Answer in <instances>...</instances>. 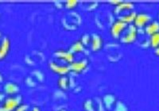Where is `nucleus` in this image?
<instances>
[{
  "label": "nucleus",
  "instance_id": "obj_1",
  "mask_svg": "<svg viewBox=\"0 0 159 111\" xmlns=\"http://www.w3.org/2000/svg\"><path fill=\"white\" fill-rule=\"evenodd\" d=\"M137 28H136L134 25H130L128 29H127V33L122 37L121 41L123 43L125 44L133 43V42L135 41L136 38H137Z\"/></svg>",
  "mask_w": 159,
  "mask_h": 111
},
{
  "label": "nucleus",
  "instance_id": "obj_2",
  "mask_svg": "<svg viewBox=\"0 0 159 111\" xmlns=\"http://www.w3.org/2000/svg\"><path fill=\"white\" fill-rule=\"evenodd\" d=\"M127 24H125L124 22H121V21H117L113 24L111 29V35L114 37L115 38H119L121 36L123 31L127 28Z\"/></svg>",
  "mask_w": 159,
  "mask_h": 111
},
{
  "label": "nucleus",
  "instance_id": "obj_3",
  "mask_svg": "<svg viewBox=\"0 0 159 111\" xmlns=\"http://www.w3.org/2000/svg\"><path fill=\"white\" fill-rule=\"evenodd\" d=\"M19 103V99L17 98H9L5 101L3 106L0 109V111H13L15 108H18Z\"/></svg>",
  "mask_w": 159,
  "mask_h": 111
},
{
  "label": "nucleus",
  "instance_id": "obj_4",
  "mask_svg": "<svg viewBox=\"0 0 159 111\" xmlns=\"http://www.w3.org/2000/svg\"><path fill=\"white\" fill-rule=\"evenodd\" d=\"M150 16H149L147 14H139L136 15V18L134 19V26L136 28H143L144 26H147L148 22H150Z\"/></svg>",
  "mask_w": 159,
  "mask_h": 111
},
{
  "label": "nucleus",
  "instance_id": "obj_5",
  "mask_svg": "<svg viewBox=\"0 0 159 111\" xmlns=\"http://www.w3.org/2000/svg\"><path fill=\"white\" fill-rule=\"evenodd\" d=\"M10 48H11L10 40L7 38H3L1 44H0V60H3L7 55Z\"/></svg>",
  "mask_w": 159,
  "mask_h": 111
},
{
  "label": "nucleus",
  "instance_id": "obj_6",
  "mask_svg": "<svg viewBox=\"0 0 159 111\" xmlns=\"http://www.w3.org/2000/svg\"><path fill=\"white\" fill-rule=\"evenodd\" d=\"M49 66H50L51 70H52V72H56V73L59 74V75H66V74H68L70 72V68H69V67L61 66V65H59L56 63H53V62L50 63Z\"/></svg>",
  "mask_w": 159,
  "mask_h": 111
},
{
  "label": "nucleus",
  "instance_id": "obj_7",
  "mask_svg": "<svg viewBox=\"0 0 159 111\" xmlns=\"http://www.w3.org/2000/svg\"><path fill=\"white\" fill-rule=\"evenodd\" d=\"M55 55L59 59H61L63 60L66 61L68 63H72L73 59H74V55L73 53L69 51V52H66V51H58V52H55Z\"/></svg>",
  "mask_w": 159,
  "mask_h": 111
},
{
  "label": "nucleus",
  "instance_id": "obj_8",
  "mask_svg": "<svg viewBox=\"0 0 159 111\" xmlns=\"http://www.w3.org/2000/svg\"><path fill=\"white\" fill-rule=\"evenodd\" d=\"M102 45H103V41H102L101 38L96 34L92 35L91 38V48L92 50L95 52L99 50L102 48Z\"/></svg>",
  "mask_w": 159,
  "mask_h": 111
},
{
  "label": "nucleus",
  "instance_id": "obj_9",
  "mask_svg": "<svg viewBox=\"0 0 159 111\" xmlns=\"http://www.w3.org/2000/svg\"><path fill=\"white\" fill-rule=\"evenodd\" d=\"M88 64L87 60H81L78 61V62H73L72 63V64L69 66L70 70L73 71L75 72H81L82 71H84L86 68Z\"/></svg>",
  "mask_w": 159,
  "mask_h": 111
},
{
  "label": "nucleus",
  "instance_id": "obj_10",
  "mask_svg": "<svg viewBox=\"0 0 159 111\" xmlns=\"http://www.w3.org/2000/svg\"><path fill=\"white\" fill-rule=\"evenodd\" d=\"M145 31L148 35H154V34L159 33V23L157 22H154L150 23L146 26Z\"/></svg>",
  "mask_w": 159,
  "mask_h": 111
},
{
  "label": "nucleus",
  "instance_id": "obj_11",
  "mask_svg": "<svg viewBox=\"0 0 159 111\" xmlns=\"http://www.w3.org/2000/svg\"><path fill=\"white\" fill-rule=\"evenodd\" d=\"M134 7V5L130 2H122V3L119 4V6H117V7L116 8V14H119V13L123 12V11H130V10L133 9Z\"/></svg>",
  "mask_w": 159,
  "mask_h": 111
},
{
  "label": "nucleus",
  "instance_id": "obj_12",
  "mask_svg": "<svg viewBox=\"0 0 159 111\" xmlns=\"http://www.w3.org/2000/svg\"><path fill=\"white\" fill-rule=\"evenodd\" d=\"M136 14L134 12L130 13V14H128V15H125L123 16H121L119 18V21L124 22L125 24H129L131 23V22H134V19L136 18Z\"/></svg>",
  "mask_w": 159,
  "mask_h": 111
},
{
  "label": "nucleus",
  "instance_id": "obj_13",
  "mask_svg": "<svg viewBox=\"0 0 159 111\" xmlns=\"http://www.w3.org/2000/svg\"><path fill=\"white\" fill-rule=\"evenodd\" d=\"M4 90H5L6 93L9 94V95H14V94H16L18 92V87L16 86L14 83H11V82H8L4 87Z\"/></svg>",
  "mask_w": 159,
  "mask_h": 111
},
{
  "label": "nucleus",
  "instance_id": "obj_14",
  "mask_svg": "<svg viewBox=\"0 0 159 111\" xmlns=\"http://www.w3.org/2000/svg\"><path fill=\"white\" fill-rule=\"evenodd\" d=\"M84 51V44L81 41H77L75 44L72 45L70 49V52L72 53H78V52H81Z\"/></svg>",
  "mask_w": 159,
  "mask_h": 111
},
{
  "label": "nucleus",
  "instance_id": "obj_15",
  "mask_svg": "<svg viewBox=\"0 0 159 111\" xmlns=\"http://www.w3.org/2000/svg\"><path fill=\"white\" fill-rule=\"evenodd\" d=\"M150 45L154 48H157L159 46V33L152 35L150 38Z\"/></svg>",
  "mask_w": 159,
  "mask_h": 111
},
{
  "label": "nucleus",
  "instance_id": "obj_16",
  "mask_svg": "<svg viewBox=\"0 0 159 111\" xmlns=\"http://www.w3.org/2000/svg\"><path fill=\"white\" fill-rule=\"evenodd\" d=\"M68 79L66 77H62L61 78V79L59 80V85L60 87L62 88V89H66L68 87Z\"/></svg>",
  "mask_w": 159,
  "mask_h": 111
},
{
  "label": "nucleus",
  "instance_id": "obj_17",
  "mask_svg": "<svg viewBox=\"0 0 159 111\" xmlns=\"http://www.w3.org/2000/svg\"><path fill=\"white\" fill-rule=\"evenodd\" d=\"M77 3L78 2L76 0H69L66 2V7L68 9H74L76 7V5H77Z\"/></svg>",
  "mask_w": 159,
  "mask_h": 111
},
{
  "label": "nucleus",
  "instance_id": "obj_18",
  "mask_svg": "<svg viewBox=\"0 0 159 111\" xmlns=\"http://www.w3.org/2000/svg\"><path fill=\"white\" fill-rule=\"evenodd\" d=\"M105 102L107 104V105H111V104L113 103V102H114V98L112 96H107L106 98H105Z\"/></svg>",
  "mask_w": 159,
  "mask_h": 111
},
{
  "label": "nucleus",
  "instance_id": "obj_19",
  "mask_svg": "<svg viewBox=\"0 0 159 111\" xmlns=\"http://www.w3.org/2000/svg\"><path fill=\"white\" fill-rule=\"evenodd\" d=\"M116 109H117L116 111H127V109L125 108V106H123V104H119Z\"/></svg>",
  "mask_w": 159,
  "mask_h": 111
},
{
  "label": "nucleus",
  "instance_id": "obj_20",
  "mask_svg": "<svg viewBox=\"0 0 159 111\" xmlns=\"http://www.w3.org/2000/svg\"><path fill=\"white\" fill-rule=\"evenodd\" d=\"M27 109V106H18L16 109V111H26Z\"/></svg>",
  "mask_w": 159,
  "mask_h": 111
},
{
  "label": "nucleus",
  "instance_id": "obj_21",
  "mask_svg": "<svg viewBox=\"0 0 159 111\" xmlns=\"http://www.w3.org/2000/svg\"><path fill=\"white\" fill-rule=\"evenodd\" d=\"M110 2L111 4H115V5H116V6H119V4L120 3H122V1H117V0H112V1H110Z\"/></svg>",
  "mask_w": 159,
  "mask_h": 111
},
{
  "label": "nucleus",
  "instance_id": "obj_22",
  "mask_svg": "<svg viewBox=\"0 0 159 111\" xmlns=\"http://www.w3.org/2000/svg\"><path fill=\"white\" fill-rule=\"evenodd\" d=\"M155 53L157 54V55H159V46L157 47V48H156V49H155Z\"/></svg>",
  "mask_w": 159,
  "mask_h": 111
},
{
  "label": "nucleus",
  "instance_id": "obj_23",
  "mask_svg": "<svg viewBox=\"0 0 159 111\" xmlns=\"http://www.w3.org/2000/svg\"><path fill=\"white\" fill-rule=\"evenodd\" d=\"M33 111H40V110L38 109V108H34V109H33Z\"/></svg>",
  "mask_w": 159,
  "mask_h": 111
},
{
  "label": "nucleus",
  "instance_id": "obj_24",
  "mask_svg": "<svg viewBox=\"0 0 159 111\" xmlns=\"http://www.w3.org/2000/svg\"><path fill=\"white\" fill-rule=\"evenodd\" d=\"M2 95H0V101L2 100Z\"/></svg>",
  "mask_w": 159,
  "mask_h": 111
},
{
  "label": "nucleus",
  "instance_id": "obj_25",
  "mask_svg": "<svg viewBox=\"0 0 159 111\" xmlns=\"http://www.w3.org/2000/svg\"><path fill=\"white\" fill-rule=\"evenodd\" d=\"M2 80V78H1V76H0V81Z\"/></svg>",
  "mask_w": 159,
  "mask_h": 111
},
{
  "label": "nucleus",
  "instance_id": "obj_26",
  "mask_svg": "<svg viewBox=\"0 0 159 111\" xmlns=\"http://www.w3.org/2000/svg\"><path fill=\"white\" fill-rule=\"evenodd\" d=\"M0 38H1V33H0Z\"/></svg>",
  "mask_w": 159,
  "mask_h": 111
}]
</instances>
